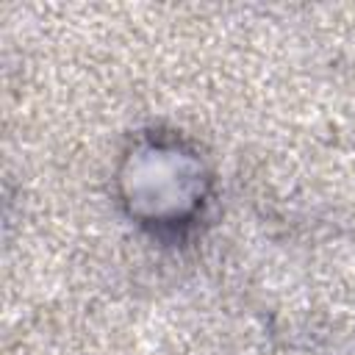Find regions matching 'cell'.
<instances>
[{"label":"cell","instance_id":"cell-1","mask_svg":"<svg viewBox=\"0 0 355 355\" xmlns=\"http://www.w3.org/2000/svg\"><path fill=\"white\" fill-rule=\"evenodd\" d=\"M125 214L150 230L189 227L211 197V169L186 139L147 133L136 139L116 172Z\"/></svg>","mask_w":355,"mask_h":355}]
</instances>
